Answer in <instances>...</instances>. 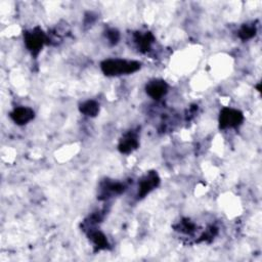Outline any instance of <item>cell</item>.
Segmentation results:
<instances>
[{
	"instance_id": "1",
	"label": "cell",
	"mask_w": 262,
	"mask_h": 262,
	"mask_svg": "<svg viewBox=\"0 0 262 262\" xmlns=\"http://www.w3.org/2000/svg\"><path fill=\"white\" fill-rule=\"evenodd\" d=\"M141 67V63L136 60H127L121 58H108L104 59L100 63V69L105 76H121L129 75L137 72Z\"/></svg>"
},
{
	"instance_id": "2",
	"label": "cell",
	"mask_w": 262,
	"mask_h": 262,
	"mask_svg": "<svg viewBox=\"0 0 262 262\" xmlns=\"http://www.w3.org/2000/svg\"><path fill=\"white\" fill-rule=\"evenodd\" d=\"M48 38L46 34L39 27L34 28L31 31H26L24 33V42L27 49L32 53V55L37 56L44 44H46Z\"/></svg>"
},
{
	"instance_id": "3",
	"label": "cell",
	"mask_w": 262,
	"mask_h": 262,
	"mask_svg": "<svg viewBox=\"0 0 262 262\" xmlns=\"http://www.w3.org/2000/svg\"><path fill=\"white\" fill-rule=\"evenodd\" d=\"M244 121L243 113L231 107H223L219 114V128H236Z\"/></svg>"
},
{
	"instance_id": "4",
	"label": "cell",
	"mask_w": 262,
	"mask_h": 262,
	"mask_svg": "<svg viewBox=\"0 0 262 262\" xmlns=\"http://www.w3.org/2000/svg\"><path fill=\"white\" fill-rule=\"evenodd\" d=\"M160 184V177L156 171H148L138 182L137 199H143Z\"/></svg>"
},
{
	"instance_id": "5",
	"label": "cell",
	"mask_w": 262,
	"mask_h": 262,
	"mask_svg": "<svg viewBox=\"0 0 262 262\" xmlns=\"http://www.w3.org/2000/svg\"><path fill=\"white\" fill-rule=\"evenodd\" d=\"M126 186L124 183L119 181H112V180H104L99 185V192L98 199L99 200H107L113 195L120 194L125 190Z\"/></svg>"
},
{
	"instance_id": "6",
	"label": "cell",
	"mask_w": 262,
	"mask_h": 262,
	"mask_svg": "<svg viewBox=\"0 0 262 262\" xmlns=\"http://www.w3.org/2000/svg\"><path fill=\"white\" fill-rule=\"evenodd\" d=\"M146 94L152 99H160L168 92V84L161 79H154L145 86Z\"/></svg>"
},
{
	"instance_id": "7",
	"label": "cell",
	"mask_w": 262,
	"mask_h": 262,
	"mask_svg": "<svg viewBox=\"0 0 262 262\" xmlns=\"http://www.w3.org/2000/svg\"><path fill=\"white\" fill-rule=\"evenodd\" d=\"M139 145L138 135L134 131H129L123 135L120 139L118 148L122 154H130L134 149H136Z\"/></svg>"
},
{
	"instance_id": "8",
	"label": "cell",
	"mask_w": 262,
	"mask_h": 262,
	"mask_svg": "<svg viewBox=\"0 0 262 262\" xmlns=\"http://www.w3.org/2000/svg\"><path fill=\"white\" fill-rule=\"evenodd\" d=\"M9 116L15 124L25 125L34 119L35 113L31 107L17 106L10 113Z\"/></svg>"
},
{
	"instance_id": "9",
	"label": "cell",
	"mask_w": 262,
	"mask_h": 262,
	"mask_svg": "<svg viewBox=\"0 0 262 262\" xmlns=\"http://www.w3.org/2000/svg\"><path fill=\"white\" fill-rule=\"evenodd\" d=\"M134 42L140 52L146 53L150 50L155 37L150 32H136L134 34Z\"/></svg>"
},
{
	"instance_id": "10",
	"label": "cell",
	"mask_w": 262,
	"mask_h": 262,
	"mask_svg": "<svg viewBox=\"0 0 262 262\" xmlns=\"http://www.w3.org/2000/svg\"><path fill=\"white\" fill-rule=\"evenodd\" d=\"M88 237L89 239L93 243L94 247L96 250H105L108 248V242L106 239V236L97 229H93V228H89L88 231Z\"/></svg>"
},
{
	"instance_id": "11",
	"label": "cell",
	"mask_w": 262,
	"mask_h": 262,
	"mask_svg": "<svg viewBox=\"0 0 262 262\" xmlns=\"http://www.w3.org/2000/svg\"><path fill=\"white\" fill-rule=\"evenodd\" d=\"M80 112L88 117H95L99 113V104L95 100H86L82 102L79 106Z\"/></svg>"
},
{
	"instance_id": "12",
	"label": "cell",
	"mask_w": 262,
	"mask_h": 262,
	"mask_svg": "<svg viewBox=\"0 0 262 262\" xmlns=\"http://www.w3.org/2000/svg\"><path fill=\"white\" fill-rule=\"evenodd\" d=\"M256 27L255 25L253 24H245L243 25L239 30H238V37L243 40V41H246V40H249V39H252L255 35H256Z\"/></svg>"
},
{
	"instance_id": "13",
	"label": "cell",
	"mask_w": 262,
	"mask_h": 262,
	"mask_svg": "<svg viewBox=\"0 0 262 262\" xmlns=\"http://www.w3.org/2000/svg\"><path fill=\"white\" fill-rule=\"evenodd\" d=\"M177 229L184 233H191L195 230V225L191 221L185 219V220L180 221V223L177 226Z\"/></svg>"
},
{
	"instance_id": "14",
	"label": "cell",
	"mask_w": 262,
	"mask_h": 262,
	"mask_svg": "<svg viewBox=\"0 0 262 262\" xmlns=\"http://www.w3.org/2000/svg\"><path fill=\"white\" fill-rule=\"evenodd\" d=\"M105 36L112 45H116L120 40V33L116 29L107 30Z\"/></svg>"
}]
</instances>
